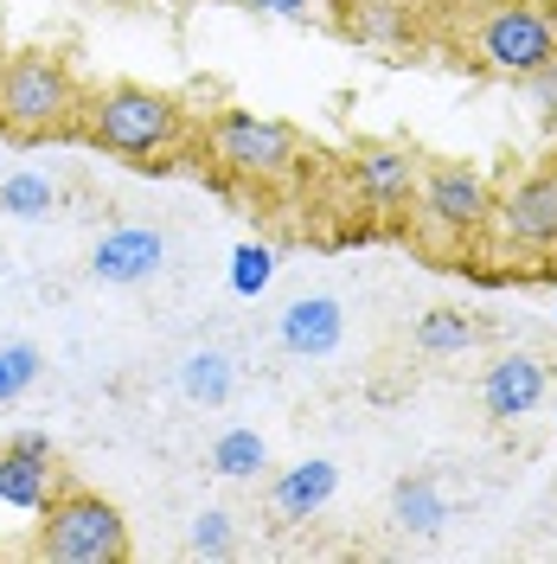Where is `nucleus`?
<instances>
[{"mask_svg":"<svg viewBox=\"0 0 557 564\" xmlns=\"http://www.w3.org/2000/svg\"><path fill=\"white\" fill-rule=\"evenodd\" d=\"M84 129H90L97 148L154 167V161H167L186 141V109L174 97H161V90H148V84H109L103 97H90Z\"/></svg>","mask_w":557,"mask_h":564,"instance_id":"obj_1","label":"nucleus"},{"mask_svg":"<svg viewBox=\"0 0 557 564\" xmlns=\"http://www.w3.org/2000/svg\"><path fill=\"white\" fill-rule=\"evenodd\" d=\"M39 552L52 564H122L129 558V527H122V513L109 507L103 494L70 488L58 500H45Z\"/></svg>","mask_w":557,"mask_h":564,"instance_id":"obj_2","label":"nucleus"},{"mask_svg":"<svg viewBox=\"0 0 557 564\" xmlns=\"http://www.w3.org/2000/svg\"><path fill=\"white\" fill-rule=\"evenodd\" d=\"M211 154H218V167L238 180H256V186H276L302 167V135L276 122V116H256V109H225V116H211Z\"/></svg>","mask_w":557,"mask_h":564,"instance_id":"obj_3","label":"nucleus"},{"mask_svg":"<svg viewBox=\"0 0 557 564\" xmlns=\"http://www.w3.org/2000/svg\"><path fill=\"white\" fill-rule=\"evenodd\" d=\"M70 116H77V84H70V70L58 58H45V52L7 58V70H0V122L13 135H52Z\"/></svg>","mask_w":557,"mask_h":564,"instance_id":"obj_4","label":"nucleus"},{"mask_svg":"<svg viewBox=\"0 0 557 564\" xmlns=\"http://www.w3.org/2000/svg\"><path fill=\"white\" fill-rule=\"evenodd\" d=\"M411 218H417L423 238H436V245H468V238H481L488 231V212H493V193L488 180L474 174V167H423L417 180V199H411Z\"/></svg>","mask_w":557,"mask_h":564,"instance_id":"obj_5","label":"nucleus"},{"mask_svg":"<svg viewBox=\"0 0 557 564\" xmlns=\"http://www.w3.org/2000/svg\"><path fill=\"white\" fill-rule=\"evenodd\" d=\"M474 52L500 77H532L538 65L557 58V20L532 0H493L474 26Z\"/></svg>","mask_w":557,"mask_h":564,"instance_id":"obj_6","label":"nucleus"},{"mask_svg":"<svg viewBox=\"0 0 557 564\" xmlns=\"http://www.w3.org/2000/svg\"><path fill=\"white\" fill-rule=\"evenodd\" d=\"M488 225L506 257H551L557 250V167H538V174L513 180L493 199Z\"/></svg>","mask_w":557,"mask_h":564,"instance_id":"obj_7","label":"nucleus"},{"mask_svg":"<svg viewBox=\"0 0 557 564\" xmlns=\"http://www.w3.org/2000/svg\"><path fill=\"white\" fill-rule=\"evenodd\" d=\"M417 180H423V161L411 154V148H384V141H372V148H352V161H347V186L372 212H404L411 199H417Z\"/></svg>","mask_w":557,"mask_h":564,"instance_id":"obj_8","label":"nucleus"},{"mask_svg":"<svg viewBox=\"0 0 557 564\" xmlns=\"http://www.w3.org/2000/svg\"><path fill=\"white\" fill-rule=\"evenodd\" d=\"M545 359L538 352H500L488 366V379H481V404H488L493 423H520L532 417L538 404H545Z\"/></svg>","mask_w":557,"mask_h":564,"instance_id":"obj_9","label":"nucleus"},{"mask_svg":"<svg viewBox=\"0 0 557 564\" xmlns=\"http://www.w3.org/2000/svg\"><path fill=\"white\" fill-rule=\"evenodd\" d=\"M161 263H167V238L148 231V225H116L90 250V276L97 282H141V276H154Z\"/></svg>","mask_w":557,"mask_h":564,"instance_id":"obj_10","label":"nucleus"},{"mask_svg":"<svg viewBox=\"0 0 557 564\" xmlns=\"http://www.w3.org/2000/svg\"><path fill=\"white\" fill-rule=\"evenodd\" d=\"M334 488H340V468L334 462H295V468H282L276 481H270V513H276L282 527H302V520H314L327 500H334Z\"/></svg>","mask_w":557,"mask_h":564,"instance_id":"obj_11","label":"nucleus"},{"mask_svg":"<svg viewBox=\"0 0 557 564\" xmlns=\"http://www.w3.org/2000/svg\"><path fill=\"white\" fill-rule=\"evenodd\" d=\"M282 347L295 352V359H320V352L340 347V334H347V315H340V302L334 295H302V302H288L282 308Z\"/></svg>","mask_w":557,"mask_h":564,"instance_id":"obj_12","label":"nucleus"},{"mask_svg":"<svg viewBox=\"0 0 557 564\" xmlns=\"http://www.w3.org/2000/svg\"><path fill=\"white\" fill-rule=\"evenodd\" d=\"M391 520L404 532H417V539H436V532L455 520V507H449V494H443L436 475H404V481L391 488Z\"/></svg>","mask_w":557,"mask_h":564,"instance_id":"obj_13","label":"nucleus"},{"mask_svg":"<svg viewBox=\"0 0 557 564\" xmlns=\"http://www.w3.org/2000/svg\"><path fill=\"white\" fill-rule=\"evenodd\" d=\"M0 500L39 513V507L52 500V462L26 456V449H0Z\"/></svg>","mask_w":557,"mask_h":564,"instance_id":"obj_14","label":"nucleus"},{"mask_svg":"<svg viewBox=\"0 0 557 564\" xmlns=\"http://www.w3.org/2000/svg\"><path fill=\"white\" fill-rule=\"evenodd\" d=\"M411 340L429 359H455V352H468L481 340V327H474V315H461V308H429V315H417V334Z\"/></svg>","mask_w":557,"mask_h":564,"instance_id":"obj_15","label":"nucleus"},{"mask_svg":"<svg viewBox=\"0 0 557 564\" xmlns=\"http://www.w3.org/2000/svg\"><path fill=\"white\" fill-rule=\"evenodd\" d=\"M231 386H238V372H231V359H225V352L199 347V352H186V359H179V391H186L193 404H225Z\"/></svg>","mask_w":557,"mask_h":564,"instance_id":"obj_16","label":"nucleus"},{"mask_svg":"<svg viewBox=\"0 0 557 564\" xmlns=\"http://www.w3.org/2000/svg\"><path fill=\"white\" fill-rule=\"evenodd\" d=\"M211 468H218L225 481H250L256 468H270V443H263L256 430H225V436L211 443Z\"/></svg>","mask_w":557,"mask_h":564,"instance_id":"obj_17","label":"nucleus"},{"mask_svg":"<svg viewBox=\"0 0 557 564\" xmlns=\"http://www.w3.org/2000/svg\"><path fill=\"white\" fill-rule=\"evenodd\" d=\"M0 212H7V218H26V225H33V218H52V212H58V186L45 174L0 180Z\"/></svg>","mask_w":557,"mask_h":564,"instance_id":"obj_18","label":"nucleus"},{"mask_svg":"<svg viewBox=\"0 0 557 564\" xmlns=\"http://www.w3.org/2000/svg\"><path fill=\"white\" fill-rule=\"evenodd\" d=\"M39 372H45V352L33 340H7L0 347V404H20L39 386Z\"/></svg>","mask_w":557,"mask_h":564,"instance_id":"obj_19","label":"nucleus"},{"mask_svg":"<svg viewBox=\"0 0 557 564\" xmlns=\"http://www.w3.org/2000/svg\"><path fill=\"white\" fill-rule=\"evenodd\" d=\"M404 20H411V7H397V0H359V13L347 20V33L359 45H391V39L404 33Z\"/></svg>","mask_w":557,"mask_h":564,"instance_id":"obj_20","label":"nucleus"},{"mask_svg":"<svg viewBox=\"0 0 557 564\" xmlns=\"http://www.w3.org/2000/svg\"><path fill=\"white\" fill-rule=\"evenodd\" d=\"M186 552H193V558H231V552H238V527H231V513H225V507H206V513L193 520Z\"/></svg>","mask_w":557,"mask_h":564,"instance_id":"obj_21","label":"nucleus"},{"mask_svg":"<svg viewBox=\"0 0 557 564\" xmlns=\"http://www.w3.org/2000/svg\"><path fill=\"white\" fill-rule=\"evenodd\" d=\"M270 276H276V250L270 245H238L231 250V289H238V295H263Z\"/></svg>","mask_w":557,"mask_h":564,"instance_id":"obj_22","label":"nucleus"},{"mask_svg":"<svg viewBox=\"0 0 557 564\" xmlns=\"http://www.w3.org/2000/svg\"><path fill=\"white\" fill-rule=\"evenodd\" d=\"M238 7H250V13H270V20H308L320 0H238Z\"/></svg>","mask_w":557,"mask_h":564,"instance_id":"obj_23","label":"nucleus"},{"mask_svg":"<svg viewBox=\"0 0 557 564\" xmlns=\"http://www.w3.org/2000/svg\"><path fill=\"white\" fill-rule=\"evenodd\" d=\"M525 84H532V104L545 109V116H557V58H551V65H538Z\"/></svg>","mask_w":557,"mask_h":564,"instance_id":"obj_24","label":"nucleus"},{"mask_svg":"<svg viewBox=\"0 0 557 564\" xmlns=\"http://www.w3.org/2000/svg\"><path fill=\"white\" fill-rule=\"evenodd\" d=\"M7 449H26V456H45V462H52V436H45V430H20Z\"/></svg>","mask_w":557,"mask_h":564,"instance_id":"obj_25","label":"nucleus"}]
</instances>
